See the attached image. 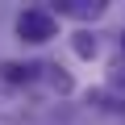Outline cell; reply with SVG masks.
<instances>
[{
	"mask_svg": "<svg viewBox=\"0 0 125 125\" xmlns=\"http://www.w3.org/2000/svg\"><path fill=\"white\" fill-rule=\"evenodd\" d=\"M75 54H79V58H92V54H96V38H92V33H75Z\"/></svg>",
	"mask_w": 125,
	"mask_h": 125,
	"instance_id": "cell-4",
	"label": "cell"
},
{
	"mask_svg": "<svg viewBox=\"0 0 125 125\" xmlns=\"http://www.w3.org/2000/svg\"><path fill=\"white\" fill-rule=\"evenodd\" d=\"M17 33H21L25 42H50V38H54V17H50L46 9H25V13L17 17Z\"/></svg>",
	"mask_w": 125,
	"mask_h": 125,
	"instance_id": "cell-1",
	"label": "cell"
},
{
	"mask_svg": "<svg viewBox=\"0 0 125 125\" xmlns=\"http://www.w3.org/2000/svg\"><path fill=\"white\" fill-rule=\"evenodd\" d=\"M62 13H71V17H100L104 4H79V0H71V4H62Z\"/></svg>",
	"mask_w": 125,
	"mask_h": 125,
	"instance_id": "cell-3",
	"label": "cell"
},
{
	"mask_svg": "<svg viewBox=\"0 0 125 125\" xmlns=\"http://www.w3.org/2000/svg\"><path fill=\"white\" fill-rule=\"evenodd\" d=\"M0 75H4L9 83H21V79H29V75H33V67H21V62H4V67H0Z\"/></svg>",
	"mask_w": 125,
	"mask_h": 125,
	"instance_id": "cell-2",
	"label": "cell"
}]
</instances>
